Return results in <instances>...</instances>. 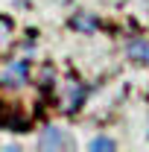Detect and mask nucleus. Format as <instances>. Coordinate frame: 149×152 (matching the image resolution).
<instances>
[{
  "label": "nucleus",
  "mask_w": 149,
  "mask_h": 152,
  "mask_svg": "<svg viewBox=\"0 0 149 152\" xmlns=\"http://www.w3.org/2000/svg\"><path fill=\"white\" fill-rule=\"evenodd\" d=\"M126 58L134 61V64L149 67V41H143V38H131L129 44H126Z\"/></svg>",
  "instance_id": "nucleus-1"
},
{
  "label": "nucleus",
  "mask_w": 149,
  "mask_h": 152,
  "mask_svg": "<svg viewBox=\"0 0 149 152\" xmlns=\"http://www.w3.org/2000/svg\"><path fill=\"white\" fill-rule=\"evenodd\" d=\"M67 132H61L56 126H47L44 132H41V140H38V149H64L67 143Z\"/></svg>",
  "instance_id": "nucleus-2"
},
{
  "label": "nucleus",
  "mask_w": 149,
  "mask_h": 152,
  "mask_svg": "<svg viewBox=\"0 0 149 152\" xmlns=\"http://www.w3.org/2000/svg\"><path fill=\"white\" fill-rule=\"evenodd\" d=\"M26 76H29V64L26 61H15L6 76H3V82H9V85H20V82H26Z\"/></svg>",
  "instance_id": "nucleus-3"
},
{
  "label": "nucleus",
  "mask_w": 149,
  "mask_h": 152,
  "mask_svg": "<svg viewBox=\"0 0 149 152\" xmlns=\"http://www.w3.org/2000/svg\"><path fill=\"white\" fill-rule=\"evenodd\" d=\"M73 26L82 29V32H93V29H96V18H91V15H76Z\"/></svg>",
  "instance_id": "nucleus-4"
},
{
  "label": "nucleus",
  "mask_w": 149,
  "mask_h": 152,
  "mask_svg": "<svg viewBox=\"0 0 149 152\" xmlns=\"http://www.w3.org/2000/svg\"><path fill=\"white\" fill-rule=\"evenodd\" d=\"M88 149H91V152H99V149L111 152V149H117V143H114L111 137H93L91 143H88Z\"/></svg>",
  "instance_id": "nucleus-5"
},
{
  "label": "nucleus",
  "mask_w": 149,
  "mask_h": 152,
  "mask_svg": "<svg viewBox=\"0 0 149 152\" xmlns=\"http://www.w3.org/2000/svg\"><path fill=\"white\" fill-rule=\"evenodd\" d=\"M9 38H12V20L0 15V50L9 44Z\"/></svg>",
  "instance_id": "nucleus-6"
},
{
  "label": "nucleus",
  "mask_w": 149,
  "mask_h": 152,
  "mask_svg": "<svg viewBox=\"0 0 149 152\" xmlns=\"http://www.w3.org/2000/svg\"><path fill=\"white\" fill-rule=\"evenodd\" d=\"M146 137H149V132H146Z\"/></svg>",
  "instance_id": "nucleus-7"
}]
</instances>
